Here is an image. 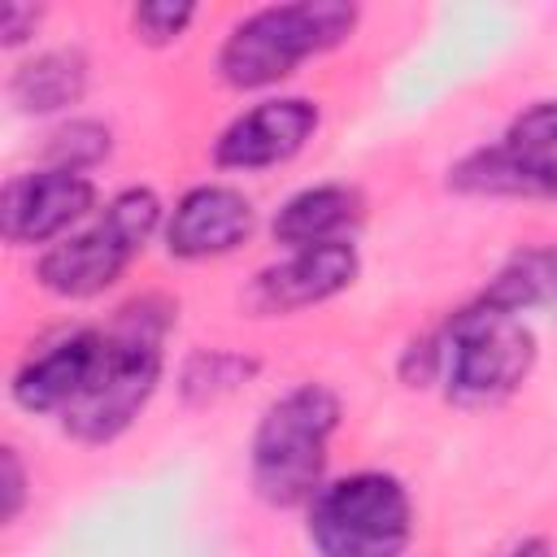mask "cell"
<instances>
[{
	"label": "cell",
	"instance_id": "cell-13",
	"mask_svg": "<svg viewBox=\"0 0 557 557\" xmlns=\"http://www.w3.org/2000/svg\"><path fill=\"white\" fill-rule=\"evenodd\" d=\"M357 222H361V191L357 187H348V183H313V187L292 191L278 205V213L270 222V235H274V244L296 252V248H313V244L352 239Z\"/></svg>",
	"mask_w": 557,
	"mask_h": 557
},
{
	"label": "cell",
	"instance_id": "cell-15",
	"mask_svg": "<svg viewBox=\"0 0 557 557\" xmlns=\"http://www.w3.org/2000/svg\"><path fill=\"white\" fill-rule=\"evenodd\" d=\"M257 374H261V361L248 357V352H235V348H196L183 361V370H178V396H183V405L205 409V405H218L231 392L248 387Z\"/></svg>",
	"mask_w": 557,
	"mask_h": 557
},
{
	"label": "cell",
	"instance_id": "cell-10",
	"mask_svg": "<svg viewBox=\"0 0 557 557\" xmlns=\"http://www.w3.org/2000/svg\"><path fill=\"white\" fill-rule=\"evenodd\" d=\"M357 274H361V257H357L352 239L296 248V252H283L274 265L257 270L252 287H248V309L261 318L300 313V309L326 305L339 292H348L357 283Z\"/></svg>",
	"mask_w": 557,
	"mask_h": 557
},
{
	"label": "cell",
	"instance_id": "cell-8",
	"mask_svg": "<svg viewBox=\"0 0 557 557\" xmlns=\"http://www.w3.org/2000/svg\"><path fill=\"white\" fill-rule=\"evenodd\" d=\"M318 126H322L318 100H305V96H265L252 109L235 113L218 131V139H213V165L218 170H239V174L274 170L283 161H292L296 152H305V144L318 135Z\"/></svg>",
	"mask_w": 557,
	"mask_h": 557
},
{
	"label": "cell",
	"instance_id": "cell-11",
	"mask_svg": "<svg viewBox=\"0 0 557 557\" xmlns=\"http://www.w3.org/2000/svg\"><path fill=\"white\" fill-rule=\"evenodd\" d=\"M257 231L252 200L231 183H200L187 187L174 209L165 213V252L178 261H213L244 248Z\"/></svg>",
	"mask_w": 557,
	"mask_h": 557
},
{
	"label": "cell",
	"instance_id": "cell-17",
	"mask_svg": "<svg viewBox=\"0 0 557 557\" xmlns=\"http://www.w3.org/2000/svg\"><path fill=\"white\" fill-rule=\"evenodd\" d=\"M113 152V131L96 117H70L44 139V165L48 170H74L87 174Z\"/></svg>",
	"mask_w": 557,
	"mask_h": 557
},
{
	"label": "cell",
	"instance_id": "cell-3",
	"mask_svg": "<svg viewBox=\"0 0 557 557\" xmlns=\"http://www.w3.org/2000/svg\"><path fill=\"white\" fill-rule=\"evenodd\" d=\"M361 22L357 4L344 0H292V4H261L244 13L222 48H218V78L231 91H265L292 78L305 61L335 52L352 39Z\"/></svg>",
	"mask_w": 557,
	"mask_h": 557
},
{
	"label": "cell",
	"instance_id": "cell-12",
	"mask_svg": "<svg viewBox=\"0 0 557 557\" xmlns=\"http://www.w3.org/2000/svg\"><path fill=\"white\" fill-rule=\"evenodd\" d=\"M96 348H100V326H78V331L48 339L44 348H35L13 370V383H9L13 405L26 413H39V418H61L70 409V400L83 392Z\"/></svg>",
	"mask_w": 557,
	"mask_h": 557
},
{
	"label": "cell",
	"instance_id": "cell-7",
	"mask_svg": "<svg viewBox=\"0 0 557 557\" xmlns=\"http://www.w3.org/2000/svg\"><path fill=\"white\" fill-rule=\"evenodd\" d=\"M448 187L492 200H557V100L518 109L496 144L448 165Z\"/></svg>",
	"mask_w": 557,
	"mask_h": 557
},
{
	"label": "cell",
	"instance_id": "cell-1",
	"mask_svg": "<svg viewBox=\"0 0 557 557\" xmlns=\"http://www.w3.org/2000/svg\"><path fill=\"white\" fill-rule=\"evenodd\" d=\"M178 318V305L165 296L126 300L109 326H100V348L83 392L57 418L61 431L78 444H113L126 435L165 374V335Z\"/></svg>",
	"mask_w": 557,
	"mask_h": 557
},
{
	"label": "cell",
	"instance_id": "cell-18",
	"mask_svg": "<svg viewBox=\"0 0 557 557\" xmlns=\"http://www.w3.org/2000/svg\"><path fill=\"white\" fill-rule=\"evenodd\" d=\"M191 22H196V4H187V0H144L131 9V35L144 48L178 44Z\"/></svg>",
	"mask_w": 557,
	"mask_h": 557
},
{
	"label": "cell",
	"instance_id": "cell-6",
	"mask_svg": "<svg viewBox=\"0 0 557 557\" xmlns=\"http://www.w3.org/2000/svg\"><path fill=\"white\" fill-rule=\"evenodd\" d=\"M413 527V496L387 470L326 479L305 505V535L318 557H405Z\"/></svg>",
	"mask_w": 557,
	"mask_h": 557
},
{
	"label": "cell",
	"instance_id": "cell-19",
	"mask_svg": "<svg viewBox=\"0 0 557 557\" xmlns=\"http://www.w3.org/2000/svg\"><path fill=\"white\" fill-rule=\"evenodd\" d=\"M26 466H22V457H17V448L13 444H4L0 448V522L9 527V522H17V513L26 509Z\"/></svg>",
	"mask_w": 557,
	"mask_h": 557
},
{
	"label": "cell",
	"instance_id": "cell-4",
	"mask_svg": "<svg viewBox=\"0 0 557 557\" xmlns=\"http://www.w3.org/2000/svg\"><path fill=\"white\" fill-rule=\"evenodd\" d=\"M165 231V205L152 187H122L83 226L35 257V283L61 300H91L109 292L148 239Z\"/></svg>",
	"mask_w": 557,
	"mask_h": 557
},
{
	"label": "cell",
	"instance_id": "cell-20",
	"mask_svg": "<svg viewBox=\"0 0 557 557\" xmlns=\"http://www.w3.org/2000/svg\"><path fill=\"white\" fill-rule=\"evenodd\" d=\"M39 22H44V9H39V4L9 0V4H4V13H0V44H4L9 52H13V48H22L26 39H35Z\"/></svg>",
	"mask_w": 557,
	"mask_h": 557
},
{
	"label": "cell",
	"instance_id": "cell-9",
	"mask_svg": "<svg viewBox=\"0 0 557 557\" xmlns=\"http://www.w3.org/2000/svg\"><path fill=\"white\" fill-rule=\"evenodd\" d=\"M96 209V183L91 174L74 170H30L13 174L0 191V231L13 248L57 244L70 226H78Z\"/></svg>",
	"mask_w": 557,
	"mask_h": 557
},
{
	"label": "cell",
	"instance_id": "cell-2",
	"mask_svg": "<svg viewBox=\"0 0 557 557\" xmlns=\"http://www.w3.org/2000/svg\"><path fill=\"white\" fill-rule=\"evenodd\" d=\"M344 422V405L326 383H296L278 392L248 440V483L270 509H300L326 483L331 440Z\"/></svg>",
	"mask_w": 557,
	"mask_h": 557
},
{
	"label": "cell",
	"instance_id": "cell-5",
	"mask_svg": "<svg viewBox=\"0 0 557 557\" xmlns=\"http://www.w3.org/2000/svg\"><path fill=\"white\" fill-rule=\"evenodd\" d=\"M435 344L444 396L466 409L509 400L531 379L540 357L535 331L522 322V313L492 309L479 296L435 326Z\"/></svg>",
	"mask_w": 557,
	"mask_h": 557
},
{
	"label": "cell",
	"instance_id": "cell-14",
	"mask_svg": "<svg viewBox=\"0 0 557 557\" xmlns=\"http://www.w3.org/2000/svg\"><path fill=\"white\" fill-rule=\"evenodd\" d=\"M87 83L91 65L78 48H44L9 74V100L17 104V113L48 117L74 109L87 96Z\"/></svg>",
	"mask_w": 557,
	"mask_h": 557
},
{
	"label": "cell",
	"instance_id": "cell-16",
	"mask_svg": "<svg viewBox=\"0 0 557 557\" xmlns=\"http://www.w3.org/2000/svg\"><path fill=\"white\" fill-rule=\"evenodd\" d=\"M548 292H557V252L527 248V252L509 257L496 270V278H487V287L479 292V300L492 305V309H505V313H527Z\"/></svg>",
	"mask_w": 557,
	"mask_h": 557
},
{
	"label": "cell",
	"instance_id": "cell-21",
	"mask_svg": "<svg viewBox=\"0 0 557 557\" xmlns=\"http://www.w3.org/2000/svg\"><path fill=\"white\" fill-rule=\"evenodd\" d=\"M509 557H553V548H548V540L531 535V540H522L518 548H509Z\"/></svg>",
	"mask_w": 557,
	"mask_h": 557
}]
</instances>
